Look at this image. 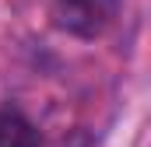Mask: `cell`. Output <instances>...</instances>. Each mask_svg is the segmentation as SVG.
Returning a JSON list of instances; mask_svg holds the SVG:
<instances>
[{"label":"cell","mask_w":151,"mask_h":147,"mask_svg":"<svg viewBox=\"0 0 151 147\" xmlns=\"http://www.w3.org/2000/svg\"><path fill=\"white\" fill-rule=\"evenodd\" d=\"M0 147H42L35 123L18 105H4L0 109Z\"/></svg>","instance_id":"7a4b0ae2"},{"label":"cell","mask_w":151,"mask_h":147,"mask_svg":"<svg viewBox=\"0 0 151 147\" xmlns=\"http://www.w3.org/2000/svg\"><path fill=\"white\" fill-rule=\"evenodd\" d=\"M119 0H53L49 18L60 32L74 39H99L116 21Z\"/></svg>","instance_id":"6da1fadb"},{"label":"cell","mask_w":151,"mask_h":147,"mask_svg":"<svg viewBox=\"0 0 151 147\" xmlns=\"http://www.w3.org/2000/svg\"><path fill=\"white\" fill-rule=\"evenodd\" d=\"M60 147H88V137H84V133H77L74 140H63Z\"/></svg>","instance_id":"3957f363"}]
</instances>
